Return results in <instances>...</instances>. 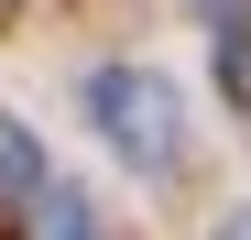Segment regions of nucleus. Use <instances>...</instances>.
<instances>
[{
  "mask_svg": "<svg viewBox=\"0 0 251 240\" xmlns=\"http://www.w3.org/2000/svg\"><path fill=\"white\" fill-rule=\"evenodd\" d=\"M197 11L219 22V33H240V22H251V0H197Z\"/></svg>",
  "mask_w": 251,
  "mask_h": 240,
  "instance_id": "5",
  "label": "nucleus"
},
{
  "mask_svg": "<svg viewBox=\"0 0 251 240\" xmlns=\"http://www.w3.org/2000/svg\"><path fill=\"white\" fill-rule=\"evenodd\" d=\"M88 120L131 175H175V153H186V98L153 66H99L88 76Z\"/></svg>",
  "mask_w": 251,
  "mask_h": 240,
  "instance_id": "1",
  "label": "nucleus"
},
{
  "mask_svg": "<svg viewBox=\"0 0 251 240\" xmlns=\"http://www.w3.org/2000/svg\"><path fill=\"white\" fill-rule=\"evenodd\" d=\"M33 186H44V153H33V131L0 109V208L22 218V208H33Z\"/></svg>",
  "mask_w": 251,
  "mask_h": 240,
  "instance_id": "3",
  "label": "nucleus"
},
{
  "mask_svg": "<svg viewBox=\"0 0 251 240\" xmlns=\"http://www.w3.org/2000/svg\"><path fill=\"white\" fill-rule=\"evenodd\" d=\"M207 240H251V208H219V229H207Z\"/></svg>",
  "mask_w": 251,
  "mask_h": 240,
  "instance_id": "6",
  "label": "nucleus"
},
{
  "mask_svg": "<svg viewBox=\"0 0 251 240\" xmlns=\"http://www.w3.org/2000/svg\"><path fill=\"white\" fill-rule=\"evenodd\" d=\"M219 88L251 109V22H240V33H219Z\"/></svg>",
  "mask_w": 251,
  "mask_h": 240,
  "instance_id": "4",
  "label": "nucleus"
},
{
  "mask_svg": "<svg viewBox=\"0 0 251 240\" xmlns=\"http://www.w3.org/2000/svg\"><path fill=\"white\" fill-rule=\"evenodd\" d=\"M0 11H11V0H0Z\"/></svg>",
  "mask_w": 251,
  "mask_h": 240,
  "instance_id": "7",
  "label": "nucleus"
},
{
  "mask_svg": "<svg viewBox=\"0 0 251 240\" xmlns=\"http://www.w3.org/2000/svg\"><path fill=\"white\" fill-rule=\"evenodd\" d=\"M22 240H109V218H99V196H76V186H33Z\"/></svg>",
  "mask_w": 251,
  "mask_h": 240,
  "instance_id": "2",
  "label": "nucleus"
}]
</instances>
